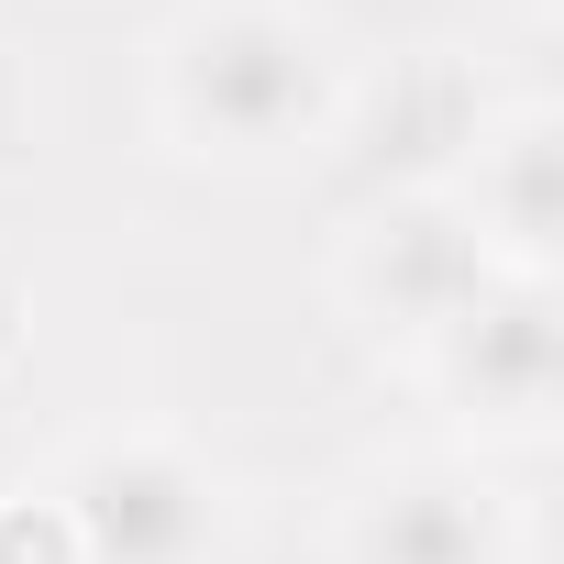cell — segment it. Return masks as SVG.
Here are the masks:
<instances>
[{
  "instance_id": "6",
  "label": "cell",
  "mask_w": 564,
  "mask_h": 564,
  "mask_svg": "<svg viewBox=\"0 0 564 564\" xmlns=\"http://www.w3.org/2000/svg\"><path fill=\"white\" fill-rule=\"evenodd\" d=\"M498 553H509V520L476 465L399 454V465L355 476V498H344V564H498Z\"/></svg>"
},
{
  "instance_id": "2",
  "label": "cell",
  "mask_w": 564,
  "mask_h": 564,
  "mask_svg": "<svg viewBox=\"0 0 564 564\" xmlns=\"http://www.w3.org/2000/svg\"><path fill=\"white\" fill-rule=\"evenodd\" d=\"M45 498L78 564H210L221 553V476L166 432H89Z\"/></svg>"
},
{
  "instance_id": "1",
  "label": "cell",
  "mask_w": 564,
  "mask_h": 564,
  "mask_svg": "<svg viewBox=\"0 0 564 564\" xmlns=\"http://www.w3.org/2000/svg\"><path fill=\"white\" fill-rule=\"evenodd\" d=\"M155 122L210 166H289L344 122V45L289 0H210L155 45Z\"/></svg>"
},
{
  "instance_id": "7",
  "label": "cell",
  "mask_w": 564,
  "mask_h": 564,
  "mask_svg": "<svg viewBox=\"0 0 564 564\" xmlns=\"http://www.w3.org/2000/svg\"><path fill=\"white\" fill-rule=\"evenodd\" d=\"M0 564H78L56 498H12V509H0Z\"/></svg>"
},
{
  "instance_id": "5",
  "label": "cell",
  "mask_w": 564,
  "mask_h": 564,
  "mask_svg": "<svg viewBox=\"0 0 564 564\" xmlns=\"http://www.w3.org/2000/svg\"><path fill=\"white\" fill-rule=\"evenodd\" d=\"M454 210L476 221L498 276H553V243H564V111L553 100L487 111L465 166H454Z\"/></svg>"
},
{
  "instance_id": "4",
  "label": "cell",
  "mask_w": 564,
  "mask_h": 564,
  "mask_svg": "<svg viewBox=\"0 0 564 564\" xmlns=\"http://www.w3.org/2000/svg\"><path fill=\"white\" fill-rule=\"evenodd\" d=\"M487 276H498V265H487L476 221L454 210V188H399V199L344 243V300H355L377 333H410V344H432Z\"/></svg>"
},
{
  "instance_id": "3",
  "label": "cell",
  "mask_w": 564,
  "mask_h": 564,
  "mask_svg": "<svg viewBox=\"0 0 564 564\" xmlns=\"http://www.w3.org/2000/svg\"><path fill=\"white\" fill-rule=\"evenodd\" d=\"M432 355V388L498 432V443H531L553 421V388H564V333H553V276H487V289L421 344Z\"/></svg>"
}]
</instances>
